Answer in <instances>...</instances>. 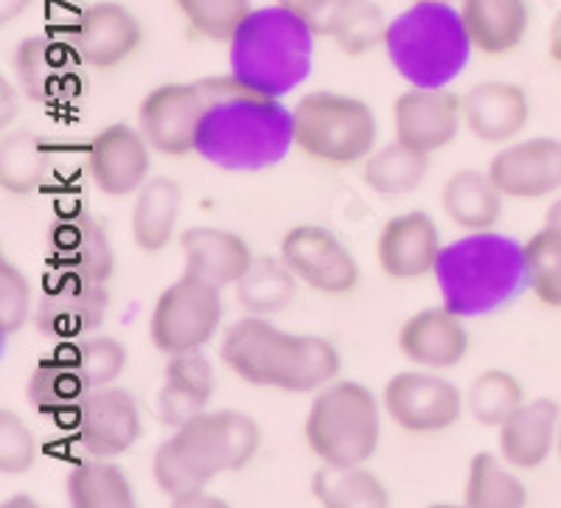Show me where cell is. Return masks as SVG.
<instances>
[{
	"label": "cell",
	"instance_id": "obj_17",
	"mask_svg": "<svg viewBox=\"0 0 561 508\" xmlns=\"http://www.w3.org/2000/svg\"><path fill=\"white\" fill-rule=\"evenodd\" d=\"M463 95L447 88H410L393 102V133L419 153H440L458 138Z\"/></svg>",
	"mask_w": 561,
	"mask_h": 508
},
{
	"label": "cell",
	"instance_id": "obj_2",
	"mask_svg": "<svg viewBox=\"0 0 561 508\" xmlns=\"http://www.w3.org/2000/svg\"><path fill=\"white\" fill-rule=\"evenodd\" d=\"M222 362L255 388L312 394L340 374V351L318 335H289L262 315H248L230 326L222 340Z\"/></svg>",
	"mask_w": 561,
	"mask_h": 508
},
{
	"label": "cell",
	"instance_id": "obj_7",
	"mask_svg": "<svg viewBox=\"0 0 561 508\" xmlns=\"http://www.w3.org/2000/svg\"><path fill=\"white\" fill-rule=\"evenodd\" d=\"M295 149L332 169L363 163L377 147V115L363 99L329 90L307 93L293 108Z\"/></svg>",
	"mask_w": 561,
	"mask_h": 508
},
{
	"label": "cell",
	"instance_id": "obj_35",
	"mask_svg": "<svg viewBox=\"0 0 561 508\" xmlns=\"http://www.w3.org/2000/svg\"><path fill=\"white\" fill-rule=\"evenodd\" d=\"M45 149L28 129H12L0 138V185L12 197H28L43 183Z\"/></svg>",
	"mask_w": 561,
	"mask_h": 508
},
{
	"label": "cell",
	"instance_id": "obj_18",
	"mask_svg": "<svg viewBox=\"0 0 561 508\" xmlns=\"http://www.w3.org/2000/svg\"><path fill=\"white\" fill-rule=\"evenodd\" d=\"M152 147L140 129L129 124H110L93 135L88 147V172L104 197H129L138 194L149 180Z\"/></svg>",
	"mask_w": 561,
	"mask_h": 508
},
{
	"label": "cell",
	"instance_id": "obj_11",
	"mask_svg": "<svg viewBox=\"0 0 561 508\" xmlns=\"http://www.w3.org/2000/svg\"><path fill=\"white\" fill-rule=\"evenodd\" d=\"M385 414L413 436H435L455 427L463 414V396L453 382L421 371L390 376L382 391Z\"/></svg>",
	"mask_w": 561,
	"mask_h": 508
},
{
	"label": "cell",
	"instance_id": "obj_32",
	"mask_svg": "<svg viewBox=\"0 0 561 508\" xmlns=\"http://www.w3.org/2000/svg\"><path fill=\"white\" fill-rule=\"evenodd\" d=\"M312 497L325 508H382L390 503L385 483L363 464H320L312 475Z\"/></svg>",
	"mask_w": 561,
	"mask_h": 508
},
{
	"label": "cell",
	"instance_id": "obj_44",
	"mask_svg": "<svg viewBox=\"0 0 561 508\" xmlns=\"http://www.w3.org/2000/svg\"><path fill=\"white\" fill-rule=\"evenodd\" d=\"M275 3L298 14L314 37H332L348 0H275Z\"/></svg>",
	"mask_w": 561,
	"mask_h": 508
},
{
	"label": "cell",
	"instance_id": "obj_39",
	"mask_svg": "<svg viewBox=\"0 0 561 508\" xmlns=\"http://www.w3.org/2000/svg\"><path fill=\"white\" fill-rule=\"evenodd\" d=\"M390 23L374 0H348L334 26L332 39L345 57H363L388 39Z\"/></svg>",
	"mask_w": 561,
	"mask_h": 508
},
{
	"label": "cell",
	"instance_id": "obj_10",
	"mask_svg": "<svg viewBox=\"0 0 561 508\" xmlns=\"http://www.w3.org/2000/svg\"><path fill=\"white\" fill-rule=\"evenodd\" d=\"M84 59L70 39L28 37L14 52V77L28 102L43 108H59L82 99L88 77Z\"/></svg>",
	"mask_w": 561,
	"mask_h": 508
},
{
	"label": "cell",
	"instance_id": "obj_24",
	"mask_svg": "<svg viewBox=\"0 0 561 508\" xmlns=\"http://www.w3.org/2000/svg\"><path fill=\"white\" fill-rule=\"evenodd\" d=\"M530 121V102L514 82H480L463 95V124L485 144H508Z\"/></svg>",
	"mask_w": 561,
	"mask_h": 508
},
{
	"label": "cell",
	"instance_id": "obj_15",
	"mask_svg": "<svg viewBox=\"0 0 561 508\" xmlns=\"http://www.w3.org/2000/svg\"><path fill=\"white\" fill-rule=\"evenodd\" d=\"M203 84H160L144 95L138 108L140 133L154 153L185 158L197 147V124L203 113Z\"/></svg>",
	"mask_w": 561,
	"mask_h": 508
},
{
	"label": "cell",
	"instance_id": "obj_37",
	"mask_svg": "<svg viewBox=\"0 0 561 508\" xmlns=\"http://www.w3.org/2000/svg\"><path fill=\"white\" fill-rule=\"evenodd\" d=\"M528 290L548 309H561V230L545 225L525 241Z\"/></svg>",
	"mask_w": 561,
	"mask_h": 508
},
{
	"label": "cell",
	"instance_id": "obj_50",
	"mask_svg": "<svg viewBox=\"0 0 561 508\" xmlns=\"http://www.w3.org/2000/svg\"><path fill=\"white\" fill-rule=\"evenodd\" d=\"M413 3H453V0H413Z\"/></svg>",
	"mask_w": 561,
	"mask_h": 508
},
{
	"label": "cell",
	"instance_id": "obj_14",
	"mask_svg": "<svg viewBox=\"0 0 561 508\" xmlns=\"http://www.w3.org/2000/svg\"><path fill=\"white\" fill-rule=\"evenodd\" d=\"M45 264L51 273L82 275L107 284L115 270L107 225L88 211H70L54 219L45 236Z\"/></svg>",
	"mask_w": 561,
	"mask_h": 508
},
{
	"label": "cell",
	"instance_id": "obj_48",
	"mask_svg": "<svg viewBox=\"0 0 561 508\" xmlns=\"http://www.w3.org/2000/svg\"><path fill=\"white\" fill-rule=\"evenodd\" d=\"M548 57H550V63L561 65V9H559V14L553 18V23H550Z\"/></svg>",
	"mask_w": 561,
	"mask_h": 508
},
{
	"label": "cell",
	"instance_id": "obj_47",
	"mask_svg": "<svg viewBox=\"0 0 561 508\" xmlns=\"http://www.w3.org/2000/svg\"><path fill=\"white\" fill-rule=\"evenodd\" d=\"M0 93H3V115H0V118H3V127H9L14 118V113H18V93L12 90L9 79H3V82H0Z\"/></svg>",
	"mask_w": 561,
	"mask_h": 508
},
{
	"label": "cell",
	"instance_id": "obj_21",
	"mask_svg": "<svg viewBox=\"0 0 561 508\" xmlns=\"http://www.w3.org/2000/svg\"><path fill=\"white\" fill-rule=\"evenodd\" d=\"M440 250L438 225L424 211H408L388 219L377 239L379 268L393 281H415L435 273Z\"/></svg>",
	"mask_w": 561,
	"mask_h": 508
},
{
	"label": "cell",
	"instance_id": "obj_1",
	"mask_svg": "<svg viewBox=\"0 0 561 508\" xmlns=\"http://www.w3.org/2000/svg\"><path fill=\"white\" fill-rule=\"evenodd\" d=\"M203 113L194 153L222 172H267L295 147L293 110L230 77L199 79Z\"/></svg>",
	"mask_w": 561,
	"mask_h": 508
},
{
	"label": "cell",
	"instance_id": "obj_51",
	"mask_svg": "<svg viewBox=\"0 0 561 508\" xmlns=\"http://www.w3.org/2000/svg\"><path fill=\"white\" fill-rule=\"evenodd\" d=\"M556 450H559V458H561V419H559V441H556Z\"/></svg>",
	"mask_w": 561,
	"mask_h": 508
},
{
	"label": "cell",
	"instance_id": "obj_3",
	"mask_svg": "<svg viewBox=\"0 0 561 508\" xmlns=\"http://www.w3.org/2000/svg\"><path fill=\"white\" fill-rule=\"evenodd\" d=\"M259 444L262 430L248 414H199L154 450L152 477L163 495L183 506L222 472L244 470Z\"/></svg>",
	"mask_w": 561,
	"mask_h": 508
},
{
	"label": "cell",
	"instance_id": "obj_29",
	"mask_svg": "<svg viewBox=\"0 0 561 508\" xmlns=\"http://www.w3.org/2000/svg\"><path fill=\"white\" fill-rule=\"evenodd\" d=\"M183 208V189L172 178H149L135 194L133 241L144 253L169 248Z\"/></svg>",
	"mask_w": 561,
	"mask_h": 508
},
{
	"label": "cell",
	"instance_id": "obj_36",
	"mask_svg": "<svg viewBox=\"0 0 561 508\" xmlns=\"http://www.w3.org/2000/svg\"><path fill=\"white\" fill-rule=\"evenodd\" d=\"M523 402V382L503 369H489L480 376H474L472 388L466 394L469 414L483 427H500Z\"/></svg>",
	"mask_w": 561,
	"mask_h": 508
},
{
	"label": "cell",
	"instance_id": "obj_8",
	"mask_svg": "<svg viewBox=\"0 0 561 508\" xmlns=\"http://www.w3.org/2000/svg\"><path fill=\"white\" fill-rule=\"evenodd\" d=\"M304 439L320 464L354 466L379 447V405L363 382H332L309 407Z\"/></svg>",
	"mask_w": 561,
	"mask_h": 508
},
{
	"label": "cell",
	"instance_id": "obj_41",
	"mask_svg": "<svg viewBox=\"0 0 561 508\" xmlns=\"http://www.w3.org/2000/svg\"><path fill=\"white\" fill-rule=\"evenodd\" d=\"M34 312L32 284L9 256H0V335H18Z\"/></svg>",
	"mask_w": 561,
	"mask_h": 508
},
{
	"label": "cell",
	"instance_id": "obj_22",
	"mask_svg": "<svg viewBox=\"0 0 561 508\" xmlns=\"http://www.w3.org/2000/svg\"><path fill=\"white\" fill-rule=\"evenodd\" d=\"M399 351L421 369H455L469 354V331L449 306L415 312L399 329Z\"/></svg>",
	"mask_w": 561,
	"mask_h": 508
},
{
	"label": "cell",
	"instance_id": "obj_25",
	"mask_svg": "<svg viewBox=\"0 0 561 508\" xmlns=\"http://www.w3.org/2000/svg\"><path fill=\"white\" fill-rule=\"evenodd\" d=\"M180 253L185 261V273L197 275L219 290L237 284L253 261V250L242 236L208 225L185 228L180 234Z\"/></svg>",
	"mask_w": 561,
	"mask_h": 508
},
{
	"label": "cell",
	"instance_id": "obj_12",
	"mask_svg": "<svg viewBox=\"0 0 561 508\" xmlns=\"http://www.w3.org/2000/svg\"><path fill=\"white\" fill-rule=\"evenodd\" d=\"M107 309L110 290L104 281L48 270L43 293L34 301V324L39 335L54 340H79L104 324Z\"/></svg>",
	"mask_w": 561,
	"mask_h": 508
},
{
	"label": "cell",
	"instance_id": "obj_38",
	"mask_svg": "<svg viewBox=\"0 0 561 508\" xmlns=\"http://www.w3.org/2000/svg\"><path fill=\"white\" fill-rule=\"evenodd\" d=\"M188 34L208 43H230L244 18L253 12L250 0H174Z\"/></svg>",
	"mask_w": 561,
	"mask_h": 508
},
{
	"label": "cell",
	"instance_id": "obj_26",
	"mask_svg": "<svg viewBox=\"0 0 561 508\" xmlns=\"http://www.w3.org/2000/svg\"><path fill=\"white\" fill-rule=\"evenodd\" d=\"M460 18L474 52L503 57L525 39L530 26L528 0H463Z\"/></svg>",
	"mask_w": 561,
	"mask_h": 508
},
{
	"label": "cell",
	"instance_id": "obj_40",
	"mask_svg": "<svg viewBox=\"0 0 561 508\" xmlns=\"http://www.w3.org/2000/svg\"><path fill=\"white\" fill-rule=\"evenodd\" d=\"M70 360L77 362L79 374L88 382V388H104L113 385L127 369V349L115 337H79V340H62Z\"/></svg>",
	"mask_w": 561,
	"mask_h": 508
},
{
	"label": "cell",
	"instance_id": "obj_4",
	"mask_svg": "<svg viewBox=\"0 0 561 508\" xmlns=\"http://www.w3.org/2000/svg\"><path fill=\"white\" fill-rule=\"evenodd\" d=\"M435 281L444 306L460 318L494 315L528 290L525 245L494 230L460 236L440 250Z\"/></svg>",
	"mask_w": 561,
	"mask_h": 508
},
{
	"label": "cell",
	"instance_id": "obj_33",
	"mask_svg": "<svg viewBox=\"0 0 561 508\" xmlns=\"http://www.w3.org/2000/svg\"><path fill=\"white\" fill-rule=\"evenodd\" d=\"M70 506L77 508H133L135 492L127 472L104 458L84 461L68 472L65 481Z\"/></svg>",
	"mask_w": 561,
	"mask_h": 508
},
{
	"label": "cell",
	"instance_id": "obj_28",
	"mask_svg": "<svg viewBox=\"0 0 561 508\" xmlns=\"http://www.w3.org/2000/svg\"><path fill=\"white\" fill-rule=\"evenodd\" d=\"M440 205L449 223L466 234L491 230L503 214V191L494 185L489 172L460 169L440 189Z\"/></svg>",
	"mask_w": 561,
	"mask_h": 508
},
{
	"label": "cell",
	"instance_id": "obj_30",
	"mask_svg": "<svg viewBox=\"0 0 561 508\" xmlns=\"http://www.w3.org/2000/svg\"><path fill=\"white\" fill-rule=\"evenodd\" d=\"M298 295V275L287 268L284 259L273 256H253L250 268L237 281V298L248 315H278L289 309Z\"/></svg>",
	"mask_w": 561,
	"mask_h": 508
},
{
	"label": "cell",
	"instance_id": "obj_9",
	"mask_svg": "<svg viewBox=\"0 0 561 508\" xmlns=\"http://www.w3.org/2000/svg\"><path fill=\"white\" fill-rule=\"evenodd\" d=\"M222 320V290L197 275L183 273L158 295L149 318V337L160 354L199 351L217 335Z\"/></svg>",
	"mask_w": 561,
	"mask_h": 508
},
{
	"label": "cell",
	"instance_id": "obj_19",
	"mask_svg": "<svg viewBox=\"0 0 561 508\" xmlns=\"http://www.w3.org/2000/svg\"><path fill=\"white\" fill-rule=\"evenodd\" d=\"M73 421H77L82 447L96 458L124 455L138 444L144 432L135 399L127 391L113 388V385L90 388L79 402Z\"/></svg>",
	"mask_w": 561,
	"mask_h": 508
},
{
	"label": "cell",
	"instance_id": "obj_49",
	"mask_svg": "<svg viewBox=\"0 0 561 508\" xmlns=\"http://www.w3.org/2000/svg\"><path fill=\"white\" fill-rule=\"evenodd\" d=\"M545 225H553V228H559V230H561V200H559V203L553 205V208H550L548 223H545Z\"/></svg>",
	"mask_w": 561,
	"mask_h": 508
},
{
	"label": "cell",
	"instance_id": "obj_42",
	"mask_svg": "<svg viewBox=\"0 0 561 508\" xmlns=\"http://www.w3.org/2000/svg\"><path fill=\"white\" fill-rule=\"evenodd\" d=\"M37 461V441L28 425L12 410H0V472L26 475Z\"/></svg>",
	"mask_w": 561,
	"mask_h": 508
},
{
	"label": "cell",
	"instance_id": "obj_34",
	"mask_svg": "<svg viewBox=\"0 0 561 508\" xmlns=\"http://www.w3.org/2000/svg\"><path fill=\"white\" fill-rule=\"evenodd\" d=\"M463 500L472 508H517L528 503V492L508 464H500L497 455L478 452L469 461Z\"/></svg>",
	"mask_w": 561,
	"mask_h": 508
},
{
	"label": "cell",
	"instance_id": "obj_16",
	"mask_svg": "<svg viewBox=\"0 0 561 508\" xmlns=\"http://www.w3.org/2000/svg\"><path fill=\"white\" fill-rule=\"evenodd\" d=\"M68 39L88 68L115 70L140 52L144 26L133 9L115 3V0H102L79 14Z\"/></svg>",
	"mask_w": 561,
	"mask_h": 508
},
{
	"label": "cell",
	"instance_id": "obj_31",
	"mask_svg": "<svg viewBox=\"0 0 561 508\" xmlns=\"http://www.w3.org/2000/svg\"><path fill=\"white\" fill-rule=\"evenodd\" d=\"M430 155L408 147L402 140H393L388 147H379L365 158L363 180L379 197H404L427 178Z\"/></svg>",
	"mask_w": 561,
	"mask_h": 508
},
{
	"label": "cell",
	"instance_id": "obj_45",
	"mask_svg": "<svg viewBox=\"0 0 561 508\" xmlns=\"http://www.w3.org/2000/svg\"><path fill=\"white\" fill-rule=\"evenodd\" d=\"M199 414H205L203 402H197L194 396L183 394L180 388H174V385L163 382V388H160V394H158V416L163 425H169L178 430V427H183V425H188L192 419H197Z\"/></svg>",
	"mask_w": 561,
	"mask_h": 508
},
{
	"label": "cell",
	"instance_id": "obj_43",
	"mask_svg": "<svg viewBox=\"0 0 561 508\" xmlns=\"http://www.w3.org/2000/svg\"><path fill=\"white\" fill-rule=\"evenodd\" d=\"M167 382L183 391V394L203 402V405H208L210 396H214V388H217L214 369H210V362L199 351H185V354L169 357Z\"/></svg>",
	"mask_w": 561,
	"mask_h": 508
},
{
	"label": "cell",
	"instance_id": "obj_5",
	"mask_svg": "<svg viewBox=\"0 0 561 508\" xmlns=\"http://www.w3.org/2000/svg\"><path fill=\"white\" fill-rule=\"evenodd\" d=\"M314 34L284 7L253 9L230 39V74L255 93L284 99L307 82Z\"/></svg>",
	"mask_w": 561,
	"mask_h": 508
},
{
	"label": "cell",
	"instance_id": "obj_20",
	"mask_svg": "<svg viewBox=\"0 0 561 508\" xmlns=\"http://www.w3.org/2000/svg\"><path fill=\"white\" fill-rule=\"evenodd\" d=\"M489 174L503 197L545 200L561 189V140L528 138L500 149Z\"/></svg>",
	"mask_w": 561,
	"mask_h": 508
},
{
	"label": "cell",
	"instance_id": "obj_6",
	"mask_svg": "<svg viewBox=\"0 0 561 508\" xmlns=\"http://www.w3.org/2000/svg\"><path fill=\"white\" fill-rule=\"evenodd\" d=\"M388 59L413 88H447L472 57V39L449 3H413L390 23Z\"/></svg>",
	"mask_w": 561,
	"mask_h": 508
},
{
	"label": "cell",
	"instance_id": "obj_13",
	"mask_svg": "<svg viewBox=\"0 0 561 508\" xmlns=\"http://www.w3.org/2000/svg\"><path fill=\"white\" fill-rule=\"evenodd\" d=\"M280 259L298 281L323 295H348L359 284V264L340 236L320 225H298L280 239Z\"/></svg>",
	"mask_w": 561,
	"mask_h": 508
},
{
	"label": "cell",
	"instance_id": "obj_46",
	"mask_svg": "<svg viewBox=\"0 0 561 508\" xmlns=\"http://www.w3.org/2000/svg\"><path fill=\"white\" fill-rule=\"evenodd\" d=\"M32 3L34 0H0V23L7 26V23H12V20H18L20 14L32 7Z\"/></svg>",
	"mask_w": 561,
	"mask_h": 508
},
{
	"label": "cell",
	"instance_id": "obj_27",
	"mask_svg": "<svg viewBox=\"0 0 561 508\" xmlns=\"http://www.w3.org/2000/svg\"><path fill=\"white\" fill-rule=\"evenodd\" d=\"M88 382L79 374L77 362L70 360L65 343L57 346V351L37 362L28 376V405L45 419H65L77 416L79 402L88 394Z\"/></svg>",
	"mask_w": 561,
	"mask_h": 508
},
{
	"label": "cell",
	"instance_id": "obj_23",
	"mask_svg": "<svg viewBox=\"0 0 561 508\" xmlns=\"http://www.w3.org/2000/svg\"><path fill=\"white\" fill-rule=\"evenodd\" d=\"M561 405L553 399H530L497 427L500 455L514 470H539L559 441Z\"/></svg>",
	"mask_w": 561,
	"mask_h": 508
}]
</instances>
